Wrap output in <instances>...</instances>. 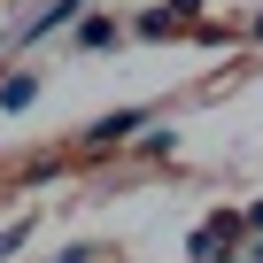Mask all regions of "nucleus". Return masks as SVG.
<instances>
[{
	"label": "nucleus",
	"instance_id": "7ed1b4c3",
	"mask_svg": "<svg viewBox=\"0 0 263 263\" xmlns=\"http://www.w3.org/2000/svg\"><path fill=\"white\" fill-rule=\"evenodd\" d=\"M178 16H186L178 0H163V8H147V16L132 24V31H140V39H171V31H178Z\"/></svg>",
	"mask_w": 263,
	"mask_h": 263
},
{
	"label": "nucleus",
	"instance_id": "f03ea898",
	"mask_svg": "<svg viewBox=\"0 0 263 263\" xmlns=\"http://www.w3.org/2000/svg\"><path fill=\"white\" fill-rule=\"evenodd\" d=\"M62 24H85V0H47V8H39V16L16 31V39H54Z\"/></svg>",
	"mask_w": 263,
	"mask_h": 263
},
{
	"label": "nucleus",
	"instance_id": "20e7f679",
	"mask_svg": "<svg viewBox=\"0 0 263 263\" xmlns=\"http://www.w3.org/2000/svg\"><path fill=\"white\" fill-rule=\"evenodd\" d=\"M31 101H39V78H31V70L0 78V108H31Z\"/></svg>",
	"mask_w": 263,
	"mask_h": 263
},
{
	"label": "nucleus",
	"instance_id": "0eeeda50",
	"mask_svg": "<svg viewBox=\"0 0 263 263\" xmlns=\"http://www.w3.org/2000/svg\"><path fill=\"white\" fill-rule=\"evenodd\" d=\"M62 263H101V248H70V255H62Z\"/></svg>",
	"mask_w": 263,
	"mask_h": 263
},
{
	"label": "nucleus",
	"instance_id": "1a4fd4ad",
	"mask_svg": "<svg viewBox=\"0 0 263 263\" xmlns=\"http://www.w3.org/2000/svg\"><path fill=\"white\" fill-rule=\"evenodd\" d=\"M0 31H8V16H0Z\"/></svg>",
	"mask_w": 263,
	"mask_h": 263
},
{
	"label": "nucleus",
	"instance_id": "39448f33",
	"mask_svg": "<svg viewBox=\"0 0 263 263\" xmlns=\"http://www.w3.org/2000/svg\"><path fill=\"white\" fill-rule=\"evenodd\" d=\"M78 47L93 54V47H116V16H85L78 24Z\"/></svg>",
	"mask_w": 263,
	"mask_h": 263
},
{
	"label": "nucleus",
	"instance_id": "423d86ee",
	"mask_svg": "<svg viewBox=\"0 0 263 263\" xmlns=\"http://www.w3.org/2000/svg\"><path fill=\"white\" fill-rule=\"evenodd\" d=\"M24 240H31V217H16L8 232H0V263H16V248H24Z\"/></svg>",
	"mask_w": 263,
	"mask_h": 263
},
{
	"label": "nucleus",
	"instance_id": "f257e3e1",
	"mask_svg": "<svg viewBox=\"0 0 263 263\" xmlns=\"http://www.w3.org/2000/svg\"><path fill=\"white\" fill-rule=\"evenodd\" d=\"M147 124H155L147 108H108L101 124H85V155H108V147H124L132 132H147Z\"/></svg>",
	"mask_w": 263,
	"mask_h": 263
},
{
	"label": "nucleus",
	"instance_id": "6e6552de",
	"mask_svg": "<svg viewBox=\"0 0 263 263\" xmlns=\"http://www.w3.org/2000/svg\"><path fill=\"white\" fill-rule=\"evenodd\" d=\"M240 263H263V240H248V248H240Z\"/></svg>",
	"mask_w": 263,
	"mask_h": 263
}]
</instances>
